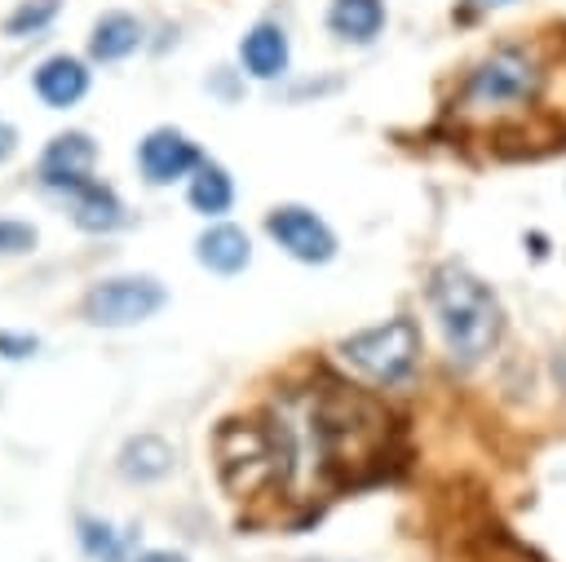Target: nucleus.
Returning <instances> with one entry per match:
<instances>
[{
	"label": "nucleus",
	"mask_w": 566,
	"mask_h": 562,
	"mask_svg": "<svg viewBox=\"0 0 566 562\" xmlns=\"http://www.w3.org/2000/svg\"><path fill=\"white\" fill-rule=\"evenodd\" d=\"M429 305L438 314L442 345H447L451 363L473 367V363H482L500 345V327H504L500 301L464 266H438L433 270V279H429Z\"/></svg>",
	"instance_id": "obj_1"
},
{
	"label": "nucleus",
	"mask_w": 566,
	"mask_h": 562,
	"mask_svg": "<svg viewBox=\"0 0 566 562\" xmlns=\"http://www.w3.org/2000/svg\"><path fill=\"white\" fill-rule=\"evenodd\" d=\"M535 93H539V62L517 44H500L469 71L460 102L473 115H509L531 106Z\"/></svg>",
	"instance_id": "obj_2"
},
{
	"label": "nucleus",
	"mask_w": 566,
	"mask_h": 562,
	"mask_svg": "<svg viewBox=\"0 0 566 562\" xmlns=\"http://www.w3.org/2000/svg\"><path fill=\"white\" fill-rule=\"evenodd\" d=\"M217 469H221V482L234 491V496H252L256 487H265L270 478H279V438L252 420H221L217 438Z\"/></svg>",
	"instance_id": "obj_3"
},
{
	"label": "nucleus",
	"mask_w": 566,
	"mask_h": 562,
	"mask_svg": "<svg viewBox=\"0 0 566 562\" xmlns=\"http://www.w3.org/2000/svg\"><path fill=\"white\" fill-rule=\"evenodd\" d=\"M340 358L371 376L376 385H398L420 363V327L411 319H389L380 327H363L340 341Z\"/></svg>",
	"instance_id": "obj_4"
},
{
	"label": "nucleus",
	"mask_w": 566,
	"mask_h": 562,
	"mask_svg": "<svg viewBox=\"0 0 566 562\" xmlns=\"http://www.w3.org/2000/svg\"><path fill=\"white\" fill-rule=\"evenodd\" d=\"M168 301L164 283L150 274H115L84 292V319L97 327H133L159 314Z\"/></svg>",
	"instance_id": "obj_5"
},
{
	"label": "nucleus",
	"mask_w": 566,
	"mask_h": 562,
	"mask_svg": "<svg viewBox=\"0 0 566 562\" xmlns=\"http://www.w3.org/2000/svg\"><path fill=\"white\" fill-rule=\"evenodd\" d=\"M265 230H270V239H274L287 257H296V261H305V266H323V261L336 257V235H332V226H327L314 208L279 204V208L265 212Z\"/></svg>",
	"instance_id": "obj_6"
},
{
	"label": "nucleus",
	"mask_w": 566,
	"mask_h": 562,
	"mask_svg": "<svg viewBox=\"0 0 566 562\" xmlns=\"http://www.w3.org/2000/svg\"><path fill=\"white\" fill-rule=\"evenodd\" d=\"M199 164H203V155L181 128H150L137 142V168L150 186H168V181L195 173Z\"/></svg>",
	"instance_id": "obj_7"
},
{
	"label": "nucleus",
	"mask_w": 566,
	"mask_h": 562,
	"mask_svg": "<svg viewBox=\"0 0 566 562\" xmlns=\"http://www.w3.org/2000/svg\"><path fill=\"white\" fill-rule=\"evenodd\" d=\"M93 159H97V146L88 133H80V128L57 133L40 155V181L53 190H75L93 177Z\"/></svg>",
	"instance_id": "obj_8"
},
{
	"label": "nucleus",
	"mask_w": 566,
	"mask_h": 562,
	"mask_svg": "<svg viewBox=\"0 0 566 562\" xmlns=\"http://www.w3.org/2000/svg\"><path fill=\"white\" fill-rule=\"evenodd\" d=\"M239 62L252 80H279L292 62V44H287V31L279 22H256L248 27V35L239 40Z\"/></svg>",
	"instance_id": "obj_9"
},
{
	"label": "nucleus",
	"mask_w": 566,
	"mask_h": 562,
	"mask_svg": "<svg viewBox=\"0 0 566 562\" xmlns=\"http://www.w3.org/2000/svg\"><path fill=\"white\" fill-rule=\"evenodd\" d=\"M35 93H40L44 106L66 111L88 93V66L80 58H71V53H53V58H44L35 66Z\"/></svg>",
	"instance_id": "obj_10"
},
{
	"label": "nucleus",
	"mask_w": 566,
	"mask_h": 562,
	"mask_svg": "<svg viewBox=\"0 0 566 562\" xmlns=\"http://www.w3.org/2000/svg\"><path fill=\"white\" fill-rule=\"evenodd\" d=\"M195 257H199V266L212 270V274H239V270H248V261H252V243H248V235H243L239 226L217 221V226H208V230L195 239Z\"/></svg>",
	"instance_id": "obj_11"
},
{
	"label": "nucleus",
	"mask_w": 566,
	"mask_h": 562,
	"mask_svg": "<svg viewBox=\"0 0 566 562\" xmlns=\"http://www.w3.org/2000/svg\"><path fill=\"white\" fill-rule=\"evenodd\" d=\"M327 31L345 44H371L385 31V0H332Z\"/></svg>",
	"instance_id": "obj_12"
},
{
	"label": "nucleus",
	"mask_w": 566,
	"mask_h": 562,
	"mask_svg": "<svg viewBox=\"0 0 566 562\" xmlns=\"http://www.w3.org/2000/svg\"><path fill=\"white\" fill-rule=\"evenodd\" d=\"M66 195H71V221H75L80 230L102 235V230L124 226V204H119V195H115L111 186H102V181L88 177L84 186L66 190Z\"/></svg>",
	"instance_id": "obj_13"
},
{
	"label": "nucleus",
	"mask_w": 566,
	"mask_h": 562,
	"mask_svg": "<svg viewBox=\"0 0 566 562\" xmlns=\"http://www.w3.org/2000/svg\"><path fill=\"white\" fill-rule=\"evenodd\" d=\"M137 49H142V22L133 13H124V9L102 13L93 22V31H88V53L97 62H124Z\"/></svg>",
	"instance_id": "obj_14"
},
{
	"label": "nucleus",
	"mask_w": 566,
	"mask_h": 562,
	"mask_svg": "<svg viewBox=\"0 0 566 562\" xmlns=\"http://www.w3.org/2000/svg\"><path fill=\"white\" fill-rule=\"evenodd\" d=\"M172 469V447L159 438V434H137L124 443L119 451V473L133 478V482H155Z\"/></svg>",
	"instance_id": "obj_15"
},
{
	"label": "nucleus",
	"mask_w": 566,
	"mask_h": 562,
	"mask_svg": "<svg viewBox=\"0 0 566 562\" xmlns=\"http://www.w3.org/2000/svg\"><path fill=\"white\" fill-rule=\"evenodd\" d=\"M190 208L195 212H203V217H221V212H230V204H234V181H230V173L221 168V164H199L195 168V177H190Z\"/></svg>",
	"instance_id": "obj_16"
},
{
	"label": "nucleus",
	"mask_w": 566,
	"mask_h": 562,
	"mask_svg": "<svg viewBox=\"0 0 566 562\" xmlns=\"http://www.w3.org/2000/svg\"><path fill=\"white\" fill-rule=\"evenodd\" d=\"M57 9H62V0H22V4L4 18V31H9V35H35V31H44V27L57 18Z\"/></svg>",
	"instance_id": "obj_17"
},
{
	"label": "nucleus",
	"mask_w": 566,
	"mask_h": 562,
	"mask_svg": "<svg viewBox=\"0 0 566 562\" xmlns=\"http://www.w3.org/2000/svg\"><path fill=\"white\" fill-rule=\"evenodd\" d=\"M80 540H84V553L93 562H119V540L106 522H93V518H80Z\"/></svg>",
	"instance_id": "obj_18"
},
{
	"label": "nucleus",
	"mask_w": 566,
	"mask_h": 562,
	"mask_svg": "<svg viewBox=\"0 0 566 562\" xmlns=\"http://www.w3.org/2000/svg\"><path fill=\"white\" fill-rule=\"evenodd\" d=\"M35 248V230L27 221H0V252H27Z\"/></svg>",
	"instance_id": "obj_19"
},
{
	"label": "nucleus",
	"mask_w": 566,
	"mask_h": 562,
	"mask_svg": "<svg viewBox=\"0 0 566 562\" xmlns=\"http://www.w3.org/2000/svg\"><path fill=\"white\" fill-rule=\"evenodd\" d=\"M35 350H40L35 336H27V332H0V358H31Z\"/></svg>",
	"instance_id": "obj_20"
},
{
	"label": "nucleus",
	"mask_w": 566,
	"mask_h": 562,
	"mask_svg": "<svg viewBox=\"0 0 566 562\" xmlns=\"http://www.w3.org/2000/svg\"><path fill=\"white\" fill-rule=\"evenodd\" d=\"M13 150H18V128L9 119H0V164L13 159Z\"/></svg>",
	"instance_id": "obj_21"
},
{
	"label": "nucleus",
	"mask_w": 566,
	"mask_h": 562,
	"mask_svg": "<svg viewBox=\"0 0 566 562\" xmlns=\"http://www.w3.org/2000/svg\"><path fill=\"white\" fill-rule=\"evenodd\" d=\"M137 562H186L181 553H172V549H150V553H142Z\"/></svg>",
	"instance_id": "obj_22"
},
{
	"label": "nucleus",
	"mask_w": 566,
	"mask_h": 562,
	"mask_svg": "<svg viewBox=\"0 0 566 562\" xmlns=\"http://www.w3.org/2000/svg\"><path fill=\"white\" fill-rule=\"evenodd\" d=\"M473 4H482V9H504V4H513V0H473Z\"/></svg>",
	"instance_id": "obj_23"
}]
</instances>
